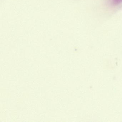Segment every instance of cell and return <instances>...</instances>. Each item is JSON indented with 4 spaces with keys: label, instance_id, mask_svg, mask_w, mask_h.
<instances>
[{
    "label": "cell",
    "instance_id": "obj_1",
    "mask_svg": "<svg viewBox=\"0 0 122 122\" xmlns=\"http://www.w3.org/2000/svg\"><path fill=\"white\" fill-rule=\"evenodd\" d=\"M122 2V0H113L112 4L113 5H117Z\"/></svg>",
    "mask_w": 122,
    "mask_h": 122
}]
</instances>
